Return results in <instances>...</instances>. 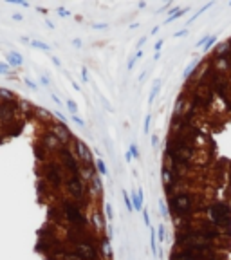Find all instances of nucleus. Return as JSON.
I'll return each mask as SVG.
<instances>
[{"mask_svg":"<svg viewBox=\"0 0 231 260\" xmlns=\"http://www.w3.org/2000/svg\"><path fill=\"white\" fill-rule=\"evenodd\" d=\"M72 87H74V89H76V90H81V87H80V85H78V83H76V81H72Z\"/></svg>","mask_w":231,"mask_h":260,"instance_id":"48","label":"nucleus"},{"mask_svg":"<svg viewBox=\"0 0 231 260\" xmlns=\"http://www.w3.org/2000/svg\"><path fill=\"white\" fill-rule=\"evenodd\" d=\"M72 45L76 47V49H81V45H83V43H81V40H80V38H74V40H72Z\"/></svg>","mask_w":231,"mask_h":260,"instance_id":"37","label":"nucleus"},{"mask_svg":"<svg viewBox=\"0 0 231 260\" xmlns=\"http://www.w3.org/2000/svg\"><path fill=\"white\" fill-rule=\"evenodd\" d=\"M215 42H217V34H211V36H210V40H208V42H206V45L202 47V49H204V51H210V49H211V47L215 45Z\"/></svg>","mask_w":231,"mask_h":260,"instance_id":"23","label":"nucleus"},{"mask_svg":"<svg viewBox=\"0 0 231 260\" xmlns=\"http://www.w3.org/2000/svg\"><path fill=\"white\" fill-rule=\"evenodd\" d=\"M81 80L83 81H88V73H87V67L81 69Z\"/></svg>","mask_w":231,"mask_h":260,"instance_id":"34","label":"nucleus"},{"mask_svg":"<svg viewBox=\"0 0 231 260\" xmlns=\"http://www.w3.org/2000/svg\"><path fill=\"white\" fill-rule=\"evenodd\" d=\"M0 96H2V89H0Z\"/></svg>","mask_w":231,"mask_h":260,"instance_id":"49","label":"nucleus"},{"mask_svg":"<svg viewBox=\"0 0 231 260\" xmlns=\"http://www.w3.org/2000/svg\"><path fill=\"white\" fill-rule=\"evenodd\" d=\"M105 211H107V219L112 220V219H114V209H112V204H110V202L105 204Z\"/></svg>","mask_w":231,"mask_h":260,"instance_id":"26","label":"nucleus"},{"mask_svg":"<svg viewBox=\"0 0 231 260\" xmlns=\"http://www.w3.org/2000/svg\"><path fill=\"white\" fill-rule=\"evenodd\" d=\"M90 222L94 224V228H96L98 231H99V229H105V228H107V224H105V217H103V213H101L99 209H96L94 213L90 215Z\"/></svg>","mask_w":231,"mask_h":260,"instance_id":"9","label":"nucleus"},{"mask_svg":"<svg viewBox=\"0 0 231 260\" xmlns=\"http://www.w3.org/2000/svg\"><path fill=\"white\" fill-rule=\"evenodd\" d=\"M51 132L58 137V141H60V143H61L63 146H71L69 143H71V141H76V137L72 135V132H71V130L67 128V125H65V123H58V125H54Z\"/></svg>","mask_w":231,"mask_h":260,"instance_id":"5","label":"nucleus"},{"mask_svg":"<svg viewBox=\"0 0 231 260\" xmlns=\"http://www.w3.org/2000/svg\"><path fill=\"white\" fill-rule=\"evenodd\" d=\"M51 98H53V101H54V103H58V105H61V101H60V98L56 96V94H51Z\"/></svg>","mask_w":231,"mask_h":260,"instance_id":"43","label":"nucleus"},{"mask_svg":"<svg viewBox=\"0 0 231 260\" xmlns=\"http://www.w3.org/2000/svg\"><path fill=\"white\" fill-rule=\"evenodd\" d=\"M87 188H88V195H103V179H101V175L98 174L90 181V184Z\"/></svg>","mask_w":231,"mask_h":260,"instance_id":"7","label":"nucleus"},{"mask_svg":"<svg viewBox=\"0 0 231 260\" xmlns=\"http://www.w3.org/2000/svg\"><path fill=\"white\" fill-rule=\"evenodd\" d=\"M143 54H145V51L141 49V51H137L134 56H130V60H128V65H126V67H128V70H132V69H134V65H135L137 62H139V58H141Z\"/></svg>","mask_w":231,"mask_h":260,"instance_id":"15","label":"nucleus"},{"mask_svg":"<svg viewBox=\"0 0 231 260\" xmlns=\"http://www.w3.org/2000/svg\"><path fill=\"white\" fill-rule=\"evenodd\" d=\"M98 249H99L101 258L110 260V256H112V248H110V239H108V237H101V239H99V246H98Z\"/></svg>","mask_w":231,"mask_h":260,"instance_id":"8","label":"nucleus"},{"mask_svg":"<svg viewBox=\"0 0 231 260\" xmlns=\"http://www.w3.org/2000/svg\"><path fill=\"white\" fill-rule=\"evenodd\" d=\"M53 63H54V65H58V67H60V65H61V62H60V60H58V58H53Z\"/></svg>","mask_w":231,"mask_h":260,"instance_id":"46","label":"nucleus"},{"mask_svg":"<svg viewBox=\"0 0 231 260\" xmlns=\"http://www.w3.org/2000/svg\"><path fill=\"white\" fill-rule=\"evenodd\" d=\"M159 211H161V217H163V219H168V217H170L166 202H159Z\"/></svg>","mask_w":231,"mask_h":260,"instance_id":"22","label":"nucleus"},{"mask_svg":"<svg viewBox=\"0 0 231 260\" xmlns=\"http://www.w3.org/2000/svg\"><path fill=\"white\" fill-rule=\"evenodd\" d=\"M150 123H152V116L148 114V116H145V123H143V132L145 134L150 132Z\"/></svg>","mask_w":231,"mask_h":260,"instance_id":"25","label":"nucleus"},{"mask_svg":"<svg viewBox=\"0 0 231 260\" xmlns=\"http://www.w3.org/2000/svg\"><path fill=\"white\" fill-rule=\"evenodd\" d=\"M186 34H188V29H182V31L173 33V38H181V36H186Z\"/></svg>","mask_w":231,"mask_h":260,"instance_id":"33","label":"nucleus"},{"mask_svg":"<svg viewBox=\"0 0 231 260\" xmlns=\"http://www.w3.org/2000/svg\"><path fill=\"white\" fill-rule=\"evenodd\" d=\"M188 9L190 7H181V11L177 13V15H173V16H166V20H164V23H170V22H173V20H177V18H181L184 13H188Z\"/></svg>","mask_w":231,"mask_h":260,"instance_id":"19","label":"nucleus"},{"mask_svg":"<svg viewBox=\"0 0 231 260\" xmlns=\"http://www.w3.org/2000/svg\"><path fill=\"white\" fill-rule=\"evenodd\" d=\"M150 248H152V253H154V256L157 258L159 256V251H157V229H154V228H150Z\"/></svg>","mask_w":231,"mask_h":260,"instance_id":"12","label":"nucleus"},{"mask_svg":"<svg viewBox=\"0 0 231 260\" xmlns=\"http://www.w3.org/2000/svg\"><path fill=\"white\" fill-rule=\"evenodd\" d=\"M125 159H126V161H128V163H130V161H132V159H134V157H132V154H130V152H126V154H125Z\"/></svg>","mask_w":231,"mask_h":260,"instance_id":"45","label":"nucleus"},{"mask_svg":"<svg viewBox=\"0 0 231 260\" xmlns=\"http://www.w3.org/2000/svg\"><path fill=\"white\" fill-rule=\"evenodd\" d=\"M92 27H94V29H107V27H108V23H94Z\"/></svg>","mask_w":231,"mask_h":260,"instance_id":"39","label":"nucleus"},{"mask_svg":"<svg viewBox=\"0 0 231 260\" xmlns=\"http://www.w3.org/2000/svg\"><path fill=\"white\" fill-rule=\"evenodd\" d=\"M200 15H202V11H200V9H199V11H197V13H195V15H193V16H192V18H190V20H188V23H193V22H195V20H197V18H199V16H200Z\"/></svg>","mask_w":231,"mask_h":260,"instance_id":"36","label":"nucleus"},{"mask_svg":"<svg viewBox=\"0 0 231 260\" xmlns=\"http://www.w3.org/2000/svg\"><path fill=\"white\" fill-rule=\"evenodd\" d=\"M145 43H146V36H141V38H139V42L135 43V47H137V51H141V47H143Z\"/></svg>","mask_w":231,"mask_h":260,"instance_id":"30","label":"nucleus"},{"mask_svg":"<svg viewBox=\"0 0 231 260\" xmlns=\"http://www.w3.org/2000/svg\"><path fill=\"white\" fill-rule=\"evenodd\" d=\"M123 199H125V204H126V209L130 211V213H132V211H134V204H132V201H130V197H128V193L123 190Z\"/></svg>","mask_w":231,"mask_h":260,"instance_id":"24","label":"nucleus"},{"mask_svg":"<svg viewBox=\"0 0 231 260\" xmlns=\"http://www.w3.org/2000/svg\"><path fill=\"white\" fill-rule=\"evenodd\" d=\"M6 58H7V65H11V67H20L22 63H24V58H22V54H18L16 51L7 53Z\"/></svg>","mask_w":231,"mask_h":260,"instance_id":"10","label":"nucleus"},{"mask_svg":"<svg viewBox=\"0 0 231 260\" xmlns=\"http://www.w3.org/2000/svg\"><path fill=\"white\" fill-rule=\"evenodd\" d=\"M42 146L45 148V150H51V152H58L63 145L58 141V137L53 134V132H47L43 137H42Z\"/></svg>","mask_w":231,"mask_h":260,"instance_id":"6","label":"nucleus"},{"mask_svg":"<svg viewBox=\"0 0 231 260\" xmlns=\"http://www.w3.org/2000/svg\"><path fill=\"white\" fill-rule=\"evenodd\" d=\"M15 112H16L15 100H11V101L6 100L0 103V127H6L7 123L15 121Z\"/></svg>","mask_w":231,"mask_h":260,"instance_id":"3","label":"nucleus"},{"mask_svg":"<svg viewBox=\"0 0 231 260\" xmlns=\"http://www.w3.org/2000/svg\"><path fill=\"white\" fill-rule=\"evenodd\" d=\"M67 108L71 110V114H72V116H78V105H76V101H74V100H67Z\"/></svg>","mask_w":231,"mask_h":260,"instance_id":"21","label":"nucleus"},{"mask_svg":"<svg viewBox=\"0 0 231 260\" xmlns=\"http://www.w3.org/2000/svg\"><path fill=\"white\" fill-rule=\"evenodd\" d=\"M159 89H161V80H154V83H152V90H150V96H148V103H150V105L155 101V96H157Z\"/></svg>","mask_w":231,"mask_h":260,"instance_id":"14","label":"nucleus"},{"mask_svg":"<svg viewBox=\"0 0 231 260\" xmlns=\"http://www.w3.org/2000/svg\"><path fill=\"white\" fill-rule=\"evenodd\" d=\"M96 170H98V174L103 177V175H108V170H107V164H105V161L103 159H96Z\"/></svg>","mask_w":231,"mask_h":260,"instance_id":"16","label":"nucleus"},{"mask_svg":"<svg viewBox=\"0 0 231 260\" xmlns=\"http://www.w3.org/2000/svg\"><path fill=\"white\" fill-rule=\"evenodd\" d=\"M13 4H18V6H24V7H29V4L27 2H22V0H11Z\"/></svg>","mask_w":231,"mask_h":260,"instance_id":"42","label":"nucleus"},{"mask_svg":"<svg viewBox=\"0 0 231 260\" xmlns=\"http://www.w3.org/2000/svg\"><path fill=\"white\" fill-rule=\"evenodd\" d=\"M26 83H27V87H29V89H33V90H36V89H38V85H36L33 80H29V78H26Z\"/></svg>","mask_w":231,"mask_h":260,"instance_id":"31","label":"nucleus"},{"mask_svg":"<svg viewBox=\"0 0 231 260\" xmlns=\"http://www.w3.org/2000/svg\"><path fill=\"white\" fill-rule=\"evenodd\" d=\"M7 70H9L7 63H0V74H7Z\"/></svg>","mask_w":231,"mask_h":260,"instance_id":"32","label":"nucleus"},{"mask_svg":"<svg viewBox=\"0 0 231 260\" xmlns=\"http://www.w3.org/2000/svg\"><path fill=\"white\" fill-rule=\"evenodd\" d=\"M0 139H2V137H0Z\"/></svg>","mask_w":231,"mask_h":260,"instance_id":"50","label":"nucleus"},{"mask_svg":"<svg viewBox=\"0 0 231 260\" xmlns=\"http://www.w3.org/2000/svg\"><path fill=\"white\" fill-rule=\"evenodd\" d=\"M157 237H159V244H163V242H164V239H166L164 224H159V228H157Z\"/></svg>","mask_w":231,"mask_h":260,"instance_id":"20","label":"nucleus"},{"mask_svg":"<svg viewBox=\"0 0 231 260\" xmlns=\"http://www.w3.org/2000/svg\"><path fill=\"white\" fill-rule=\"evenodd\" d=\"M130 201L134 204V211H143V201L139 199V195H137V192H130Z\"/></svg>","mask_w":231,"mask_h":260,"instance_id":"13","label":"nucleus"},{"mask_svg":"<svg viewBox=\"0 0 231 260\" xmlns=\"http://www.w3.org/2000/svg\"><path fill=\"white\" fill-rule=\"evenodd\" d=\"M163 43H164L163 40H157V42H155V45H154V49H155V53H159V51H161V47H163Z\"/></svg>","mask_w":231,"mask_h":260,"instance_id":"35","label":"nucleus"},{"mask_svg":"<svg viewBox=\"0 0 231 260\" xmlns=\"http://www.w3.org/2000/svg\"><path fill=\"white\" fill-rule=\"evenodd\" d=\"M157 143H159V135H152V146L157 148Z\"/></svg>","mask_w":231,"mask_h":260,"instance_id":"41","label":"nucleus"},{"mask_svg":"<svg viewBox=\"0 0 231 260\" xmlns=\"http://www.w3.org/2000/svg\"><path fill=\"white\" fill-rule=\"evenodd\" d=\"M56 11H58V15H60L61 18H67V16H71V11H67L65 7H58Z\"/></svg>","mask_w":231,"mask_h":260,"instance_id":"29","label":"nucleus"},{"mask_svg":"<svg viewBox=\"0 0 231 260\" xmlns=\"http://www.w3.org/2000/svg\"><path fill=\"white\" fill-rule=\"evenodd\" d=\"M141 215H143V220H145V226L146 228H150V217H148V211H146V208L141 211Z\"/></svg>","mask_w":231,"mask_h":260,"instance_id":"28","label":"nucleus"},{"mask_svg":"<svg viewBox=\"0 0 231 260\" xmlns=\"http://www.w3.org/2000/svg\"><path fill=\"white\" fill-rule=\"evenodd\" d=\"M40 80H42V83H43L45 87H51V81H49V78H47V76H42Z\"/></svg>","mask_w":231,"mask_h":260,"instance_id":"40","label":"nucleus"},{"mask_svg":"<svg viewBox=\"0 0 231 260\" xmlns=\"http://www.w3.org/2000/svg\"><path fill=\"white\" fill-rule=\"evenodd\" d=\"M29 45L36 47V49H40V51H51V45L43 43V42H40V40H31V43H29Z\"/></svg>","mask_w":231,"mask_h":260,"instance_id":"17","label":"nucleus"},{"mask_svg":"<svg viewBox=\"0 0 231 260\" xmlns=\"http://www.w3.org/2000/svg\"><path fill=\"white\" fill-rule=\"evenodd\" d=\"M34 155H36L40 161H43V159H45V155H47V150H45L42 145H36V146H34Z\"/></svg>","mask_w":231,"mask_h":260,"instance_id":"18","label":"nucleus"},{"mask_svg":"<svg viewBox=\"0 0 231 260\" xmlns=\"http://www.w3.org/2000/svg\"><path fill=\"white\" fill-rule=\"evenodd\" d=\"M74 155L81 164H94V157H92L90 148L87 146V143H83L80 139L74 141Z\"/></svg>","mask_w":231,"mask_h":260,"instance_id":"4","label":"nucleus"},{"mask_svg":"<svg viewBox=\"0 0 231 260\" xmlns=\"http://www.w3.org/2000/svg\"><path fill=\"white\" fill-rule=\"evenodd\" d=\"M72 121H74V123H78L80 127H85V123H83V119H80V117H78V116H72Z\"/></svg>","mask_w":231,"mask_h":260,"instance_id":"38","label":"nucleus"},{"mask_svg":"<svg viewBox=\"0 0 231 260\" xmlns=\"http://www.w3.org/2000/svg\"><path fill=\"white\" fill-rule=\"evenodd\" d=\"M65 190L67 193L71 195L74 201H80V199H85L88 195V188L87 184L83 182L81 179V174H76V175H69L65 179Z\"/></svg>","mask_w":231,"mask_h":260,"instance_id":"2","label":"nucleus"},{"mask_svg":"<svg viewBox=\"0 0 231 260\" xmlns=\"http://www.w3.org/2000/svg\"><path fill=\"white\" fill-rule=\"evenodd\" d=\"M159 29H161V27H159V26H155V27L152 29V34H157V31H159Z\"/></svg>","mask_w":231,"mask_h":260,"instance_id":"47","label":"nucleus"},{"mask_svg":"<svg viewBox=\"0 0 231 260\" xmlns=\"http://www.w3.org/2000/svg\"><path fill=\"white\" fill-rule=\"evenodd\" d=\"M206 217L220 231L231 233V204L227 201H210L206 206Z\"/></svg>","mask_w":231,"mask_h":260,"instance_id":"1","label":"nucleus"},{"mask_svg":"<svg viewBox=\"0 0 231 260\" xmlns=\"http://www.w3.org/2000/svg\"><path fill=\"white\" fill-rule=\"evenodd\" d=\"M13 20H18V22H20V20H24V16L18 15V13H15V15H13Z\"/></svg>","mask_w":231,"mask_h":260,"instance_id":"44","label":"nucleus"},{"mask_svg":"<svg viewBox=\"0 0 231 260\" xmlns=\"http://www.w3.org/2000/svg\"><path fill=\"white\" fill-rule=\"evenodd\" d=\"M128 152L132 154V157H134V159H137V157H139V150H137V145H134V143L130 145V150H128Z\"/></svg>","mask_w":231,"mask_h":260,"instance_id":"27","label":"nucleus"},{"mask_svg":"<svg viewBox=\"0 0 231 260\" xmlns=\"http://www.w3.org/2000/svg\"><path fill=\"white\" fill-rule=\"evenodd\" d=\"M199 63H200V60H199V58H193V60L190 62V65H186V69H184V73H182L184 80H190V78L193 76V73H195V69H197Z\"/></svg>","mask_w":231,"mask_h":260,"instance_id":"11","label":"nucleus"}]
</instances>
